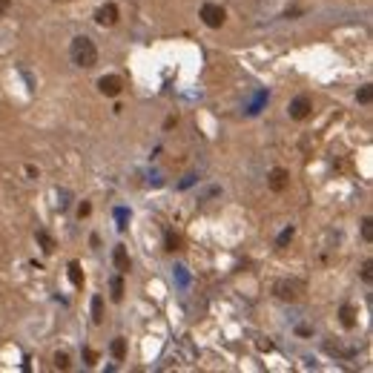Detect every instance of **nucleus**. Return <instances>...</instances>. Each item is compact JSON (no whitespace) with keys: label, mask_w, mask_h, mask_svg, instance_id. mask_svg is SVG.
Masks as SVG:
<instances>
[{"label":"nucleus","mask_w":373,"mask_h":373,"mask_svg":"<svg viewBox=\"0 0 373 373\" xmlns=\"http://www.w3.org/2000/svg\"><path fill=\"white\" fill-rule=\"evenodd\" d=\"M342 324H345V328H353V310H350V307H342Z\"/></svg>","instance_id":"4468645a"},{"label":"nucleus","mask_w":373,"mask_h":373,"mask_svg":"<svg viewBox=\"0 0 373 373\" xmlns=\"http://www.w3.org/2000/svg\"><path fill=\"white\" fill-rule=\"evenodd\" d=\"M201 20H204L210 29H218L224 20H227V12H224L218 3H204V6H201Z\"/></svg>","instance_id":"f03ea898"},{"label":"nucleus","mask_w":373,"mask_h":373,"mask_svg":"<svg viewBox=\"0 0 373 373\" xmlns=\"http://www.w3.org/2000/svg\"><path fill=\"white\" fill-rule=\"evenodd\" d=\"M370 98H373V92H370V86H364L362 92H359V101H362V104H370Z\"/></svg>","instance_id":"f3484780"},{"label":"nucleus","mask_w":373,"mask_h":373,"mask_svg":"<svg viewBox=\"0 0 373 373\" xmlns=\"http://www.w3.org/2000/svg\"><path fill=\"white\" fill-rule=\"evenodd\" d=\"M37 241L43 244V253H52L55 250V241L49 239V232H43V230H37Z\"/></svg>","instance_id":"f8f14e48"},{"label":"nucleus","mask_w":373,"mask_h":373,"mask_svg":"<svg viewBox=\"0 0 373 373\" xmlns=\"http://www.w3.org/2000/svg\"><path fill=\"white\" fill-rule=\"evenodd\" d=\"M362 278H364V282H370V261H364V270H362Z\"/></svg>","instance_id":"412c9836"},{"label":"nucleus","mask_w":373,"mask_h":373,"mask_svg":"<svg viewBox=\"0 0 373 373\" xmlns=\"http://www.w3.org/2000/svg\"><path fill=\"white\" fill-rule=\"evenodd\" d=\"M55 364H58V367H69V356H66V353H55Z\"/></svg>","instance_id":"dca6fc26"},{"label":"nucleus","mask_w":373,"mask_h":373,"mask_svg":"<svg viewBox=\"0 0 373 373\" xmlns=\"http://www.w3.org/2000/svg\"><path fill=\"white\" fill-rule=\"evenodd\" d=\"M98 89L107 95V98H115L118 92H121V78H115V75H104V78L98 80Z\"/></svg>","instance_id":"39448f33"},{"label":"nucleus","mask_w":373,"mask_h":373,"mask_svg":"<svg viewBox=\"0 0 373 373\" xmlns=\"http://www.w3.org/2000/svg\"><path fill=\"white\" fill-rule=\"evenodd\" d=\"M9 3H12V0H0V12H6V9H9Z\"/></svg>","instance_id":"5701e85b"},{"label":"nucleus","mask_w":373,"mask_h":373,"mask_svg":"<svg viewBox=\"0 0 373 373\" xmlns=\"http://www.w3.org/2000/svg\"><path fill=\"white\" fill-rule=\"evenodd\" d=\"M83 359H86V364H92L98 356H95V350H89V347H86V350H83Z\"/></svg>","instance_id":"aec40b11"},{"label":"nucleus","mask_w":373,"mask_h":373,"mask_svg":"<svg viewBox=\"0 0 373 373\" xmlns=\"http://www.w3.org/2000/svg\"><path fill=\"white\" fill-rule=\"evenodd\" d=\"M69 58H72L75 66H80V69H92V66L98 63V46H95L92 37L78 35L69 46Z\"/></svg>","instance_id":"f257e3e1"},{"label":"nucleus","mask_w":373,"mask_h":373,"mask_svg":"<svg viewBox=\"0 0 373 373\" xmlns=\"http://www.w3.org/2000/svg\"><path fill=\"white\" fill-rule=\"evenodd\" d=\"M95 23H98V26H115L118 23V6L115 3H104V6L95 12Z\"/></svg>","instance_id":"20e7f679"},{"label":"nucleus","mask_w":373,"mask_h":373,"mask_svg":"<svg viewBox=\"0 0 373 373\" xmlns=\"http://www.w3.org/2000/svg\"><path fill=\"white\" fill-rule=\"evenodd\" d=\"M310 109H313V101L307 98V95H299V98L290 101L287 112H290V118H293V121H304V118L310 115Z\"/></svg>","instance_id":"7ed1b4c3"},{"label":"nucleus","mask_w":373,"mask_h":373,"mask_svg":"<svg viewBox=\"0 0 373 373\" xmlns=\"http://www.w3.org/2000/svg\"><path fill=\"white\" fill-rule=\"evenodd\" d=\"M92 316H95V321H104V299L101 296L92 299Z\"/></svg>","instance_id":"1a4fd4ad"},{"label":"nucleus","mask_w":373,"mask_h":373,"mask_svg":"<svg viewBox=\"0 0 373 373\" xmlns=\"http://www.w3.org/2000/svg\"><path fill=\"white\" fill-rule=\"evenodd\" d=\"M290 239H293V227H287V230L282 232V236H278V247H285V244H287Z\"/></svg>","instance_id":"2eb2a0df"},{"label":"nucleus","mask_w":373,"mask_h":373,"mask_svg":"<svg viewBox=\"0 0 373 373\" xmlns=\"http://www.w3.org/2000/svg\"><path fill=\"white\" fill-rule=\"evenodd\" d=\"M112 299H115V302H121V299H124V282H121V275H115V278H112Z\"/></svg>","instance_id":"9b49d317"},{"label":"nucleus","mask_w":373,"mask_h":373,"mask_svg":"<svg viewBox=\"0 0 373 373\" xmlns=\"http://www.w3.org/2000/svg\"><path fill=\"white\" fill-rule=\"evenodd\" d=\"M69 278H72V285H75V287H83V273H80L78 261H72V264H69Z\"/></svg>","instance_id":"6e6552de"},{"label":"nucleus","mask_w":373,"mask_h":373,"mask_svg":"<svg viewBox=\"0 0 373 373\" xmlns=\"http://www.w3.org/2000/svg\"><path fill=\"white\" fill-rule=\"evenodd\" d=\"M275 296H282V299H296L293 285H290V287H287V285H275Z\"/></svg>","instance_id":"ddd939ff"},{"label":"nucleus","mask_w":373,"mask_h":373,"mask_svg":"<svg viewBox=\"0 0 373 373\" xmlns=\"http://www.w3.org/2000/svg\"><path fill=\"white\" fill-rule=\"evenodd\" d=\"M175 244H178V241L172 239V236H167V250H175Z\"/></svg>","instance_id":"4be33fe9"},{"label":"nucleus","mask_w":373,"mask_h":373,"mask_svg":"<svg viewBox=\"0 0 373 373\" xmlns=\"http://www.w3.org/2000/svg\"><path fill=\"white\" fill-rule=\"evenodd\" d=\"M112 356H115L118 362L126 356V342H124V339H115V342H112Z\"/></svg>","instance_id":"9d476101"},{"label":"nucleus","mask_w":373,"mask_h":373,"mask_svg":"<svg viewBox=\"0 0 373 373\" xmlns=\"http://www.w3.org/2000/svg\"><path fill=\"white\" fill-rule=\"evenodd\" d=\"M112 261H115V267L121 270V273H129V256H126V247H124V244H118V247H115Z\"/></svg>","instance_id":"423d86ee"},{"label":"nucleus","mask_w":373,"mask_h":373,"mask_svg":"<svg viewBox=\"0 0 373 373\" xmlns=\"http://www.w3.org/2000/svg\"><path fill=\"white\" fill-rule=\"evenodd\" d=\"M270 186H273L275 193H282L287 186V172L285 169H273V175H270Z\"/></svg>","instance_id":"0eeeda50"},{"label":"nucleus","mask_w":373,"mask_h":373,"mask_svg":"<svg viewBox=\"0 0 373 373\" xmlns=\"http://www.w3.org/2000/svg\"><path fill=\"white\" fill-rule=\"evenodd\" d=\"M89 213H92V204H89V201H83V204L78 207V215L83 218V215H89Z\"/></svg>","instance_id":"6ab92c4d"},{"label":"nucleus","mask_w":373,"mask_h":373,"mask_svg":"<svg viewBox=\"0 0 373 373\" xmlns=\"http://www.w3.org/2000/svg\"><path fill=\"white\" fill-rule=\"evenodd\" d=\"M362 232H364V239H367V241L373 239V227H370V218H364V227H362Z\"/></svg>","instance_id":"a211bd4d"}]
</instances>
